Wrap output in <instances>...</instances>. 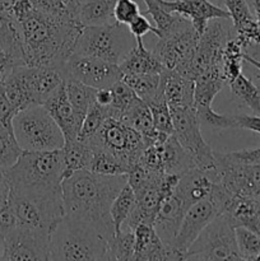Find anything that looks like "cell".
I'll use <instances>...</instances> for the list:
<instances>
[{
	"label": "cell",
	"mask_w": 260,
	"mask_h": 261,
	"mask_svg": "<svg viewBox=\"0 0 260 261\" xmlns=\"http://www.w3.org/2000/svg\"><path fill=\"white\" fill-rule=\"evenodd\" d=\"M64 83H65V91L69 101H70L78 119L81 120V122H83L89 107L94 102L97 89L78 81H73V79H68Z\"/></svg>",
	"instance_id": "obj_31"
},
{
	"label": "cell",
	"mask_w": 260,
	"mask_h": 261,
	"mask_svg": "<svg viewBox=\"0 0 260 261\" xmlns=\"http://www.w3.org/2000/svg\"><path fill=\"white\" fill-rule=\"evenodd\" d=\"M246 2L250 5V8H251L252 13L260 10V0H246Z\"/></svg>",
	"instance_id": "obj_60"
},
{
	"label": "cell",
	"mask_w": 260,
	"mask_h": 261,
	"mask_svg": "<svg viewBox=\"0 0 260 261\" xmlns=\"http://www.w3.org/2000/svg\"><path fill=\"white\" fill-rule=\"evenodd\" d=\"M81 2H82V3H83V2H86V0H81Z\"/></svg>",
	"instance_id": "obj_62"
},
{
	"label": "cell",
	"mask_w": 260,
	"mask_h": 261,
	"mask_svg": "<svg viewBox=\"0 0 260 261\" xmlns=\"http://www.w3.org/2000/svg\"><path fill=\"white\" fill-rule=\"evenodd\" d=\"M194 89V109L212 106L214 97L224 88L227 84L221 66H212L206 71L195 78Z\"/></svg>",
	"instance_id": "obj_26"
},
{
	"label": "cell",
	"mask_w": 260,
	"mask_h": 261,
	"mask_svg": "<svg viewBox=\"0 0 260 261\" xmlns=\"http://www.w3.org/2000/svg\"><path fill=\"white\" fill-rule=\"evenodd\" d=\"M163 75V93L170 107L193 106L195 83L181 74L166 70Z\"/></svg>",
	"instance_id": "obj_25"
},
{
	"label": "cell",
	"mask_w": 260,
	"mask_h": 261,
	"mask_svg": "<svg viewBox=\"0 0 260 261\" xmlns=\"http://www.w3.org/2000/svg\"><path fill=\"white\" fill-rule=\"evenodd\" d=\"M117 0H86L81 4L78 19L83 25L114 22V9Z\"/></svg>",
	"instance_id": "obj_29"
},
{
	"label": "cell",
	"mask_w": 260,
	"mask_h": 261,
	"mask_svg": "<svg viewBox=\"0 0 260 261\" xmlns=\"http://www.w3.org/2000/svg\"><path fill=\"white\" fill-rule=\"evenodd\" d=\"M22 152L14 133L0 122V167L8 168L14 165Z\"/></svg>",
	"instance_id": "obj_42"
},
{
	"label": "cell",
	"mask_w": 260,
	"mask_h": 261,
	"mask_svg": "<svg viewBox=\"0 0 260 261\" xmlns=\"http://www.w3.org/2000/svg\"><path fill=\"white\" fill-rule=\"evenodd\" d=\"M119 66L124 75L162 74L166 71L154 51L148 50L143 43V40H137V45L130 50Z\"/></svg>",
	"instance_id": "obj_23"
},
{
	"label": "cell",
	"mask_w": 260,
	"mask_h": 261,
	"mask_svg": "<svg viewBox=\"0 0 260 261\" xmlns=\"http://www.w3.org/2000/svg\"><path fill=\"white\" fill-rule=\"evenodd\" d=\"M229 19L217 18L209 20L205 30L200 35L189 69V78L195 81L200 74L211 69L212 66H221L222 51L226 43L235 37L233 25H228Z\"/></svg>",
	"instance_id": "obj_13"
},
{
	"label": "cell",
	"mask_w": 260,
	"mask_h": 261,
	"mask_svg": "<svg viewBox=\"0 0 260 261\" xmlns=\"http://www.w3.org/2000/svg\"><path fill=\"white\" fill-rule=\"evenodd\" d=\"M186 211L188 209L175 193L163 200L160 212L153 222V228L166 245H173Z\"/></svg>",
	"instance_id": "obj_22"
},
{
	"label": "cell",
	"mask_w": 260,
	"mask_h": 261,
	"mask_svg": "<svg viewBox=\"0 0 260 261\" xmlns=\"http://www.w3.org/2000/svg\"><path fill=\"white\" fill-rule=\"evenodd\" d=\"M135 45L137 40L129 27L114 20L105 24L83 25L73 54L92 56L120 65Z\"/></svg>",
	"instance_id": "obj_6"
},
{
	"label": "cell",
	"mask_w": 260,
	"mask_h": 261,
	"mask_svg": "<svg viewBox=\"0 0 260 261\" xmlns=\"http://www.w3.org/2000/svg\"><path fill=\"white\" fill-rule=\"evenodd\" d=\"M244 196L260 203V165H245Z\"/></svg>",
	"instance_id": "obj_45"
},
{
	"label": "cell",
	"mask_w": 260,
	"mask_h": 261,
	"mask_svg": "<svg viewBox=\"0 0 260 261\" xmlns=\"http://www.w3.org/2000/svg\"><path fill=\"white\" fill-rule=\"evenodd\" d=\"M235 228L226 214H218L186 250L185 260H242Z\"/></svg>",
	"instance_id": "obj_9"
},
{
	"label": "cell",
	"mask_w": 260,
	"mask_h": 261,
	"mask_svg": "<svg viewBox=\"0 0 260 261\" xmlns=\"http://www.w3.org/2000/svg\"><path fill=\"white\" fill-rule=\"evenodd\" d=\"M135 203H137V196H135L134 190L129 184H126L114 199L110 208V217H111L115 234L121 231L125 221L134 209Z\"/></svg>",
	"instance_id": "obj_33"
},
{
	"label": "cell",
	"mask_w": 260,
	"mask_h": 261,
	"mask_svg": "<svg viewBox=\"0 0 260 261\" xmlns=\"http://www.w3.org/2000/svg\"><path fill=\"white\" fill-rule=\"evenodd\" d=\"M139 14V5L134 0H117L114 9V18L116 22L127 25Z\"/></svg>",
	"instance_id": "obj_46"
},
{
	"label": "cell",
	"mask_w": 260,
	"mask_h": 261,
	"mask_svg": "<svg viewBox=\"0 0 260 261\" xmlns=\"http://www.w3.org/2000/svg\"><path fill=\"white\" fill-rule=\"evenodd\" d=\"M135 250L133 261L185 260L184 254L173 246L166 245L153 226L139 224L134 228Z\"/></svg>",
	"instance_id": "obj_17"
},
{
	"label": "cell",
	"mask_w": 260,
	"mask_h": 261,
	"mask_svg": "<svg viewBox=\"0 0 260 261\" xmlns=\"http://www.w3.org/2000/svg\"><path fill=\"white\" fill-rule=\"evenodd\" d=\"M17 111L5 93L4 84L0 83V122L13 132V119Z\"/></svg>",
	"instance_id": "obj_49"
},
{
	"label": "cell",
	"mask_w": 260,
	"mask_h": 261,
	"mask_svg": "<svg viewBox=\"0 0 260 261\" xmlns=\"http://www.w3.org/2000/svg\"><path fill=\"white\" fill-rule=\"evenodd\" d=\"M214 184L216 182H214L211 171L193 168L180 176L175 194L181 199L185 208L189 209L198 201L208 198Z\"/></svg>",
	"instance_id": "obj_21"
},
{
	"label": "cell",
	"mask_w": 260,
	"mask_h": 261,
	"mask_svg": "<svg viewBox=\"0 0 260 261\" xmlns=\"http://www.w3.org/2000/svg\"><path fill=\"white\" fill-rule=\"evenodd\" d=\"M92 150H93V155H92L88 171L106 176L127 175L129 167L116 155L101 148H93Z\"/></svg>",
	"instance_id": "obj_34"
},
{
	"label": "cell",
	"mask_w": 260,
	"mask_h": 261,
	"mask_svg": "<svg viewBox=\"0 0 260 261\" xmlns=\"http://www.w3.org/2000/svg\"><path fill=\"white\" fill-rule=\"evenodd\" d=\"M242 55H244V48L236 37H232L223 47L221 58L222 74L227 84L242 73V61H244Z\"/></svg>",
	"instance_id": "obj_36"
},
{
	"label": "cell",
	"mask_w": 260,
	"mask_h": 261,
	"mask_svg": "<svg viewBox=\"0 0 260 261\" xmlns=\"http://www.w3.org/2000/svg\"><path fill=\"white\" fill-rule=\"evenodd\" d=\"M61 155H63L64 178H65L76 171L88 170L93 150L81 139L65 140L61 148Z\"/></svg>",
	"instance_id": "obj_28"
},
{
	"label": "cell",
	"mask_w": 260,
	"mask_h": 261,
	"mask_svg": "<svg viewBox=\"0 0 260 261\" xmlns=\"http://www.w3.org/2000/svg\"><path fill=\"white\" fill-rule=\"evenodd\" d=\"M120 120L126 125H129L130 127L137 130L138 133H140L142 137H145V135L149 134L150 132L155 129L153 126L152 112H150L149 106L140 98H138L126 110V112L122 115Z\"/></svg>",
	"instance_id": "obj_35"
},
{
	"label": "cell",
	"mask_w": 260,
	"mask_h": 261,
	"mask_svg": "<svg viewBox=\"0 0 260 261\" xmlns=\"http://www.w3.org/2000/svg\"><path fill=\"white\" fill-rule=\"evenodd\" d=\"M12 3H13V0H0V7H3L4 9H8Z\"/></svg>",
	"instance_id": "obj_61"
},
{
	"label": "cell",
	"mask_w": 260,
	"mask_h": 261,
	"mask_svg": "<svg viewBox=\"0 0 260 261\" xmlns=\"http://www.w3.org/2000/svg\"><path fill=\"white\" fill-rule=\"evenodd\" d=\"M112 91V102L110 105V114L114 119L120 120L122 115L126 112V110L137 101L139 97L135 94V92L125 83L122 79L111 86Z\"/></svg>",
	"instance_id": "obj_40"
},
{
	"label": "cell",
	"mask_w": 260,
	"mask_h": 261,
	"mask_svg": "<svg viewBox=\"0 0 260 261\" xmlns=\"http://www.w3.org/2000/svg\"><path fill=\"white\" fill-rule=\"evenodd\" d=\"M242 56H244V61H246V63H249L250 65L254 66V68L256 69V70L260 71V63H259V61L254 60V59L250 58V56L246 55V54H245V53H244V55H242Z\"/></svg>",
	"instance_id": "obj_59"
},
{
	"label": "cell",
	"mask_w": 260,
	"mask_h": 261,
	"mask_svg": "<svg viewBox=\"0 0 260 261\" xmlns=\"http://www.w3.org/2000/svg\"><path fill=\"white\" fill-rule=\"evenodd\" d=\"M244 53L246 54V55H249L250 58H252L254 60L259 61L260 63V41L259 42L250 43V45H247L246 47L244 48Z\"/></svg>",
	"instance_id": "obj_57"
},
{
	"label": "cell",
	"mask_w": 260,
	"mask_h": 261,
	"mask_svg": "<svg viewBox=\"0 0 260 261\" xmlns=\"http://www.w3.org/2000/svg\"><path fill=\"white\" fill-rule=\"evenodd\" d=\"M86 143L92 149L101 148L115 154L129 170L137 163L145 148L140 133L114 117H109L98 132Z\"/></svg>",
	"instance_id": "obj_11"
},
{
	"label": "cell",
	"mask_w": 260,
	"mask_h": 261,
	"mask_svg": "<svg viewBox=\"0 0 260 261\" xmlns=\"http://www.w3.org/2000/svg\"><path fill=\"white\" fill-rule=\"evenodd\" d=\"M65 82L54 66L17 65L4 81V89L17 114L28 107L43 105Z\"/></svg>",
	"instance_id": "obj_5"
},
{
	"label": "cell",
	"mask_w": 260,
	"mask_h": 261,
	"mask_svg": "<svg viewBox=\"0 0 260 261\" xmlns=\"http://www.w3.org/2000/svg\"><path fill=\"white\" fill-rule=\"evenodd\" d=\"M51 234L17 227L3 240V260H50Z\"/></svg>",
	"instance_id": "obj_15"
},
{
	"label": "cell",
	"mask_w": 260,
	"mask_h": 261,
	"mask_svg": "<svg viewBox=\"0 0 260 261\" xmlns=\"http://www.w3.org/2000/svg\"><path fill=\"white\" fill-rule=\"evenodd\" d=\"M7 168L0 167V206L4 205L9 200L10 184L7 176Z\"/></svg>",
	"instance_id": "obj_54"
},
{
	"label": "cell",
	"mask_w": 260,
	"mask_h": 261,
	"mask_svg": "<svg viewBox=\"0 0 260 261\" xmlns=\"http://www.w3.org/2000/svg\"><path fill=\"white\" fill-rule=\"evenodd\" d=\"M172 115L173 133L181 147L189 153L196 168L204 171L213 170L214 150L204 140L201 134V124L193 106L170 107Z\"/></svg>",
	"instance_id": "obj_12"
},
{
	"label": "cell",
	"mask_w": 260,
	"mask_h": 261,
	"mask_svg": "<svg viewBox=\"0 0 260 261\" xmlns=\"http://www.w3.org/2000/svg\"><path fill=\"white\" fill-rule=\"evenodd\" d=\"M0 46L17 61L18 65H25L20 23L3 7H0Z\"/></svg>",
	"instance_id": "obj_24"
},
{
	"label": "cell",
	"mask_w": 260,
	"mask_h": 261,
	"mask_svg": "<svg viewBox=\"0 0 260 261\" xmlns=\"http://www.w3.org/2000/svg\"><path fill=\"white\" fill-rule=\"evenodd\" d=\"M10 190L25 194H46L61 191L64 163L61 149L23 150L13 166L7 170Z\"/></svg>",
	"instance_id": "obj_3"
},
{
	"label": "cell",
	"mask_w": 260,
	"mask_h": 261,
	"mask_svg": "<svg viewBox=\"0 0 260 261\" xmlns=\"http://www.w3.org/2000/svg\"><path fill=\"white\" fill-rule=\"evenodd\" d=\"M94 101L97 102L101 106H110L112 102V91L111 87L109 88H99L97 89L96 97H94Z\"/></svg>",
	"instance_id": "obj_55"
},
{
	"label": "cell",
	"mask_w": 260,
	"mask_h": 261,
	"mask_svg": "<svg viewBox=\"0 0 260 261\" xmlns=\"http://www.w3.org/2000/svg\"><path fill=\"white\" fill-rule=\"evenodd\" d=\"M162 158L165 173L183 176L184 173L196 168L193 158L181 147L173 135H170L162 144Z\"/></svg>",
	"instance_id": "obj_27"
},
{
	"label": "cell",
	"mask_w": 260,
	"mask_h": 261,
	"mask_svg": "<svg viewBox=\"0 0 260 261\" xmlns=\"http://www.w3.org/2000/svg\"><path fill=\"white\" fill-rule=\"evenodd\" d=\"M61 2H63L64 4L66 5V8H68V9L70 10L76 18H78L79 8H81V4H82L81 0H61Z\"/></svg>",
	"instance_id": "obj_58"
},
{
	"label": "cell",
	"mask_w": 260,
	"mask_h": 261,
	"mask_svg": "<svg viewBox=\"0 0 260 261\" xmlns=\"http://www.w3.org/2000/svg\"><path fill=\"white\" fill-rule=\"evenodd\" d=\"M229 160L245 165H260V148L255 149H244L237 152L226 153Z\"/></svg>",
	"instance_id": "obj_51"
},
{
	"label": "cell",
	"mask_w": 260,
	"mask_h": 261,
	"mask_svg": "<svg viewBox=\"0 0 260 261\" xmlns=\"http://www.w3.org/2000/svg\"><path fill=\"white\" fill-rule=\"evenodd\" d=\"M9 204L17 218L18 227L51 234L65 217L63 193L25 194L10 190Z\"/></svg>",
	"instance_id": "obj_7"
},
{
	"label": "cell",
	"mask_w": 260,
	"mask_h": 261,
	"mask_svg": "<svg viewBox=\"0 0 260 261\" xmlns=\"http://www.w3.org/2000/svg\"><path fill=\"white\" fill-rule=\"evenodd\" d=\"M17 227V218H15L14 212L10 206L9 200H8L4 205L0 206V239H2V241L5 239V236H8Z\"/></svg>",
	"instance_id": "obj_48"
},
{
	"label": "cell",
	"mask_w": 260,
	"mask_h": 261,
	"mask_svg": "<svg viewBox=\"0 0 260 261\" xmlns=\"http://www.w3.org/2000/svg\"><path fill=\"white\" fill-rule=\"evenodd\" d=\"M122 81L135 92L140 99L149 103L160 93L162 86V74H134L124 75Z\"/></svg>",
	"instance_id": "obj_32"
},
{
	"label": "cell",
	"mask_w": 260,
	"mask_h": 261,
	"mask_svg": "<svg viewBox=\"0 0 260 261\" xmlns=\"http://www.w3.org/2000/svg\"><path fill=\"white\" fill-rule=\"evenodd\" d=\"M109 117H111L110 107L101 106V105H98L94 101L93 103H92V106L89 107L83 122H82L81 133H79L78 139L83 140V142H87L88 139H91V138L98 132L99 127L102 126V124H103Z\"/></svg>",
	"instance_id": "obj_41"
},
{
	"label": "cell",
	"mask_w": 260,
	"mask_h": 261,
	"mask_svg": "<svg viewBox=\"0 0 260 261\" xmlns=\"http://www.w3.org/2000/svg\"><path fill=\"white\" fill-rule=\"evenodd\" d=\"M218 211L208 198L198 201L186 211L181 221L180 229L177 232L172 246L181 251L185 257V252L191 246L200 232L218 216Z\"/></svg>",
	"instance_id": "obj_16"
},
{
	"label": "cell",
	"mask_w": 260,
	"mask_h": 261,
	"mask_svg": "<svg viewBox=\"0 0 260 261\" xmlns=\"http://www.w3.org/2000/svg\"><path fill=\"white\" fill-rule=\"evenodd\" d=\"M24 41L25 65L60 69L73 54L82 24L75 18L47 14L33 8L19 20Z\"/></svg>",
	"instance_id": "obj_2"
},
{
	"label": "cell",
	"mask_w": 260,
	"mask_h": 261,
	"mask_svg": "<svg viewBox=\"0 0 260 261\" xmlns=\"http://www.w3.org/2000/svg\"><path fill=\"white\" fill-rule=\"evenodd\" d=\"M242 226L249 228L250 231H252L256 236L260 237V208Z\"/></svg>",
	"instance_id": "obj_56"
},
{
	"label": "cell",
	"mask_w": 260,
	"mask_h": 261,
	"mask_svg": "<svg viewBox=\"0 0 260 261\" xmlns=\"http://www.w3.org/2000/svg\"><path fill=\"white\" fill-rule=\"evenodd\" d=\"M51 115L58 126L63 132L65 140L78 139L82 122L76 116L73 106L68 98L65 91V83L61 84L42 105Z\"/></svg>",
	"instance_id": "obj_19"
},
{
	"label": "cell",
	"mask_w": 260,
	"mask_h": 261,
	"mask_svg": "<svg viewBox=\"0 0 260 261\" xmlns=\"http://www.w3.org/2000/svg\"><path fill=\"white\" fill-rule=\"evenodd\" d=\"M13 133L22 150L61 149L63 132L42 105L28 107L13 119Z\"/></svg>",
	"instance_id": "obj_8"
},
{
	"label": "cell",
	"mask_w": 260,
	"mask_h": 261,
	"mask_svg": "<svg viewBox=\"0 0 260 261\" xmlns=\"http://www.w3.org/2000/svg\"><path fill=\"white\" fill-rule=\"evenodd\" d=\"M166 10L183 15L193 23L194 28L199 33H203L209 20L217 18L231 19L229 13L211 0H158Z\"/></svg>",
	"instance_id": "obj_18"
},
{
	"label": "cell",
	"mask_w": 260,
	"mask_h": 261,
	"mask_svg": "<svg viewBox=\"0 0 260 261\" xmlns=\"http://www.w3.org/2000/svg\"><path fill=\"white\" fill-rule=\"evenodd\" d=\"M199 37L200 33L194 28L193 23L183 18L170 32L158 37L154 54L166 70L176 71L189 78V69L198 46Z\"/></svg>",
	"instance_id": "obj_10"
},
{
	"label": "cell",
	"mask_w": 260,
	"mask_h": 261,
	"mask_svg": "<svg viewBox=\"0 0 260 261\" xmlns=\"http://www.w3.org/2000/svg\"><path fill=\"white\" fill-rule=\"evenodd\" d=\"M61 73L65 81L73 79L96 89L109 88L124 76L117 64L78 54L69 56L61 68Z\"/></svg>",
	"instance_id": "obj_14"
},
{
	"label": "cell",
	"mask_w": 260,
	"mask_h": 261,
	"mask_svg": "<svg viewBox=\"0 0 260 261\" xmlns=\"http://www.w3.org/2000/svg\"><path fill=\"white\" fill-rule=\"evenodd\" d=\"M163 74V73H162ZM150 112H152L153 126L160 132L165 133L167 135H172L173 124H172V115H171L170 106L167 103L165 93H163V75H162V86H161L160 93L157 94L154 99L148 103Z\"/></svg>",
	"instance_id": "obj_39"
},
{
	"label": "cell",
	"mask_w": 260,
	"mask_h": 261,
	"mask_svg": "<svg viewBox=\"0 0 260 261\" xmlns=\"http://www.w3.org/2000/svg\"><path fill=\"white\" fill-rule=\"evenodd\" d=\"M200 124L206 125L213 129H236L237 122L232 115L218 114L212 109V106L194 109Z\"/></svg>",
	"instance_id": "obj_44"
},
{
	"label": "cell",
	"mask_w": 260,
	"mask_h": 261,
	"mask_svg": "<svg viewBox=\"0 0 260 261\" xmlns=\"http://www.w3.org/2000/svg\"><path fill=\"white\" fill-rule=\"evenodd\" d=\"M127 184V175L106 176L81 170L61 182L65 217L89 222L111 239L115 234L110 208Z\"/></svg>",
	"instance_id": "obj_1"
},
{
	"label": "cell",
	"mask_w": 260,
	"mask_h": 261,
	"mask_svg": "<svg viewBox=\"0 0 260 261\" xmlns=\"http://www.w3.org/2000/svg\"><path fill=\"white\" fill-rule=\"evenodd\" d=\"M38 10L47 14L55 15V17H63V18H78L66 8L61 0H31ZM79 20V19H78Z\"/></svg>",
	"instance_id": "obj_47"
},
{
	"label": "cell",
	"mask_w": 260,
	"mask_h": 261,
	"mask_svg": "<svg viewBox=\"0 0 260 261\" xmlns=\"http://www.w3.org/2000/svg\"><path fill=\"white\" fill-rule=\"evenodd\" d=\"M233 98L242 106L247 107L254 115L260 116V89L249 76L240 74L228 83Z\"/></svg>",
	"instance_id": "obj_30"
},
{
	"label": "cell",
	"mask_w": 260,
	"mask_h": 261,
	"mask_svg": "<svg viewBox=\"0 0 260 261\" xmlns=\"http://www.w3.org/2000/svg\"><path fill=\"white\" fill-rule=\"evenodd\" d=\"M221 3L229 13L235 30V37L242 46V48H245L250 43L259 42V25L246 0H221Z\"/></svg>",
	"instance_id": "obj_20"
},
{
	"label": "cell",
	"mask_w": 260,
	"mask_h": 261,
	"mask_svg": "<svg viewBox=\"0 0 260 261\" xmlns=\"http://www.w3.org/2000/svg\"><path fill=\"white\" fill-rule=\"evenodd\" d=\"M143 2L147 5V10H145L144 14H149L152 19L154 20L155 28L158 31L157 37H161V36L170 32L184 18L183 15L177 14V13L166 10L158 0H143Z\"/></svg>",
	"instance_id": "obj_38"
},
{
	"label": "cell",
	"mask_w": 260,
	"mask_h": 261,
	"mask_svg": "<svg viewBox=\"0 0 260 261\" xmlns=\"http://www.w3.org/2000/svg\"><path fill=\"white\" fill-rule=\"evenodd\" d=\"M17 65V61L0 46V83H4L5 79Z\"/></svg>",
	"instance_id": "obj_53"
},
{
	"label": "cell",
	"mask_w": 260,
	"mask_h": 261,
	"mask_svg": "<svg viewBox=\"0 0 260 261\" xmlns=\"http://www.w3.org/2000/svg\"><path fill=\"white\" fill-rule=\"evenodd\" d=\"M109 240L94 224L64 217L51 233L50 260H106Z\"/></svg>",
	"instance_id": "obj_4"
},
{
	"label": "cell",
	"mask_w": 260,
	"mask_h": 261,
	"mask_svg": "<svg viewBox=\"0 0 260 261\" xmlns=\"http://www.w3.org/2000/svg\"><path fill=\"white\" fill-rule=\"evenodd\" d=\"M236 242L242 260H256L260 255V237L244 226H237Z\"/></svg>",
	"instance_id": "obj_43"
},
{
	"label": "cell",
	"mask_w": 260,
	"mask_h": 261,
	"mask_svg": "<svg viewBox=\"0 0 260 261\" xmlns=\"http://www.w3.org/2000/svg\"><path fill=\"white\" fill-rule=\"evenodd\" d=\"M135 250V236L132 229H121L114 234L107 244L106 260H133Z\"/></svg>",
	"instance_id": "obj_37"
},
{
	"label": "cell",
	"mask_w": 260,
	"mask_h": 261,
	"mask_svg": "<svg viewBox=\"0 0 260 261\" xmlns=\"http://www.w3.org/2000/svg\"><path fill=\"white\" fill-rule=\"evenodd\" d=\"M236 119L237 127L245 130H250L256 134H260V116L259 115H246V114H240L235 115Z\"/></svg>",
	"instance_id": "obj_52"
},
{
	"label": "cell",
	"mask_w": 260,
	"mask_h": 261,
	"mask_svg": "<svg viewBox=\"0 0 260 261\" xmlns=\"http://www.w3.org/2000/svg\"><path fill=\"white\" fill-rule=\"evenodd\" d=\"M127 27H129L130 32L134 36L135 40H143V37L149 32L154 33L155 36H157L158 33L155 25H152V23L147 19V17H145L144 14H139L138 17H135L134 19L127 24Z\"/></svg>",
	"instance_id": "obj_50"
}]
</instances>
